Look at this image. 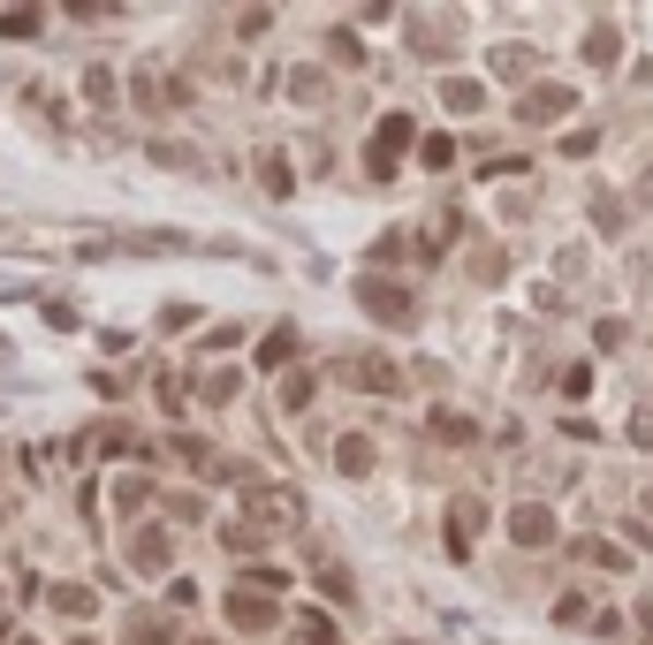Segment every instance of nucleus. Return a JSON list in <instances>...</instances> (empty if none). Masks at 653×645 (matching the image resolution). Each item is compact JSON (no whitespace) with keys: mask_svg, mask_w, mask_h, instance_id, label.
<instances>
[{"mask_svg":"<svg viewBox=\"0 0 653 645\" xmlns=\"http://www.w3.org/2000/svg\"><path fill=\"white\" fill-rule=\"evenodd\" d=\"M646 631H653V608H646Z\"/></svg>","mask_w":653,"mask_h":645,"instance_id":"5","label":"nucleus"},{"mask_svg":"<svg viewBox=\"0 0 653 645\" xmlns=\"http://www.w3.org/2000/svg\"><path fill=\"white\" fill-rule=\"evenodd\" d=\"M357 304L380 312V320H411V312H418V304H411L403 289H388V282H357Z\"/></svg>","mask_w":653,"mask_h":645,"instance_id":"1","label":"nucleus"},{"mask_svg":"<svg viewBox=\"0 0 653 645\" xmlns=\"http://www.w3.org/2000/svg\"><path fill=\"white\" fill-rule=\"evenodd\" d=\"M562 115H570V92L562 84H547V92L524 99V122H562Z\"/></svg>","mask_w":653,"mask_h":645,"instance_id":"3","label":"nucleus"},{"mask_svg":"<svg viewBox=\"0 0 653 645\" xmlns=\"http://www.w3.org/2000/svg\"><path fill=\"white\" fill-rule=\"evenodd\" d=\"M585 61H593V69H608V61H616V23H601V31L585 38Z\"/></svg>","mask_w":653,"mask_h":645,"instance_id":"4","label":"nucleus"},{"mask_svg":"<svg viewBox=\"0 0 653 645\" xmlns=\"http://www.w3.org/2000/svg\"><path fill=\"white\" fill-rule=\"evenodd\" d=\"M509 531H517V539H524V547H547V539H555V516H547V509H532V501H524V509H517V516H509Z\"/></svg>","mask_w":653,"mask_h":645,"instance_id":"2","label":"nucleus"}]
</instances>
